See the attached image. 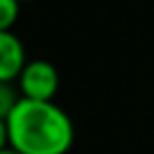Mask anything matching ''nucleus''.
Masks as SVG:
<instances>
[{
	"label": "nucleus",
	"instance_id": "nucleus-1",
	"mask_svg": "<svg viewBox=\"0 0 154 154\" xmlns=\"http://www.w3.org/2000/svg\"><path fill=\"white\" fill-rule=\"evenodd\" d=\"M72 140V120L52 100L20 97L14 109L2 116V145L23 154H66Z\"/></svg>",
	"mask_w": 154,
	"mask_h": 154
},
{
	"label": "nucleus",
	"instance_id": "nucleus-2",
	"mask_svg": "<svg viewBox=\"0 0 154 154\" xmlns=\"http://www.w3.org/2000/svg\"><path fill=\"white\" fill-rule=\"evenodd\" d=\"M18 88H20V97L48 102L54 97L59 88V72L45 59L27 61V66L23 68L18 77Z\"/></svg>",
	"mask_w": 154,
	"mask_h": 154
},
{
	"label": "nucleus",
	"instance_id": "nucleus-3",
	"mask_svg": "<svg viewBox=\"0 0 154 154\" xmlns=\"http://www.w3.org/2000/svg\"><path fill=\"white\" fill-rule=\"evenodd\" d=\"M25 66H27V59H25V48L20 38L11 29L0 32V82L18 79Z\"/></svg>",
	"mask_w": 154,
	"mask_h": 154
},
{
	"label": "nucleus",
	"instance_id": "nucleus-4",
	"mask_svg": "<svg viewBox=\"0 0 154 154\" xmlns=\"http://www.w3.org/2000/svg\"><path fill=\"white\" fill-rule=\"evenodd\" d=\"M20 14V0H0V32L14 27Z\"/></svg>",
	"mask_w": 154,
	"mask_h": 154
},
{
	"label": "nucleus",
	"instance_id": "nucleus-5",
	"mask_svg": "<svg viewBox=\"0 0 154 154\" xmlns=\"http://www.w3.org/2000/svg\"><path fill=\"white\" fill-rule=\"evenodd\" d=\"M18 100L20 97L16 95V88L11 86V82H2L0 84V118L9 113V111L16 106Z\"/></svg>",
	"mask_w": 154,
	"mask_h": 154
},
{
	"label": "nucleus",
	"instance_id": "nucleus-6",
	"mask_svg": "<svg viewBox=\"0 0 154 154\" xmlns=\"http://www.w3.org/2000/svg\"><path fill=\"white\" fill-rule=\"evenodd\" d=\"M0 154H23V152H18V149H14V147H2Z\"/></svg>",
	"mask_w": 154,
	"mask_h": 154
},
{
	"label": "nucleus",
	"instance_id": "nucleus-7",
	"mask_svg": "<svg viewBox=\"0 0 154 154\" xmlns=\"http://www.w3.org/2000/svg\"><path fill=\"white\" fill-rule=\"evenodd\" d=\"M20 2H27V0H20Z\"/></svg>",
	"mask_w": 154,
	"mask_h": 154
}]
</instances>
